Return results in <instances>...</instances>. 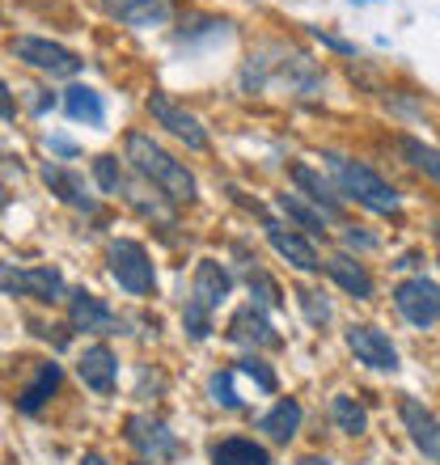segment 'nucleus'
Returning a JSON list of instances; mask_svg holds the SVG:
<instances>
[{
    "label": "nucleus",
    "instance_id": "2eb2a0df",
    "mask_svg": "<svg viewBox=\"0 0 440 465\" xmlns=\"http://www.w3.org/2000/svg\"><path fill=\"white\" fill-rule=\"evenodd\" d=\"M267 242L275 245V254L288 258L296 271H318L322 267V258H318V250H314V242H305L301 232L284 229V224H267Z\"/></svg>",
    "mask_w": 440,
    "mask_h": 465
},
{
    "label": "nucleus",
    "instance_id": "c85d7f7f",
    "mask_svg": "<svg viewBox=\"0 0 440 465\" xmlns=\"http://www.w3.org/2000/svg\"><path fill=\"white\" fill-rule=\"evenodd\" d=\"M94 173H98V186L106 191V195H119V191H123L119 157H98V161H94Z\"/></svg>",
    "mask_w": 440,
    "mask_h": 465
},
{
    "label": "nucleus",
    "instance_id": "f8f14e48",
    "mask_svg": "<svg viewBox=\"0 0 440 465\" xmlns=\"http://www.w3.org/2000/svg\"><path fill=\"white\" fill-rule=\"evenodd\" d=\"M76 377L85 381L94 393H115V377H119V360L110 347H85L76 360Z\"/></svg>",
    "mask_w": 440,
    "mask_h": 465
},
{
    "label": "nucleus",
    "instance_id": "f3484780",
    "mask_svg": "<svg viewBox=\"0 0 440 465\" xmlns=\"http://www.w3.org/2000/svg\"><path fill=\"white\" fill-rule=\"evenodd\" d=\"M326 275L339 283L343 292H352L355 301H368V296H373V275L365 271V262H360V258H352V254L326 258Z\"/></svg>",
    "mask_w": 440,
    "mask_h": 465
},
{
    "label": "nucleus",
    "instance_id": "ddd939ff",
    "mask_svg": "<svg viewBox=\"0 0 440 465\" xmlns=\"http://www.w3.org/2000/svg\"><path fill=\"white\" fill-rule=\"evenodd\" d=\"M229 339H233V343H242V347H275V343H280V334L271 331L267 313H263L258 305H245V309H237V313H233Z\"/></svg>",
    "mask_w": 440,
    "mask_h": 465
},
{
    "label": "nucleus",
    "instance_id": "2f4dec72",
    "mask_svg": "<svg viewBox=\"0 0 440 465\" xmlns=\"http://www.w3.org/2000/svg\"><path fill=\"white\" fill-rule=\"evenodd\" d=\"M237 368H242V372H250V377L258 381V390H275V372H271L267 364H263V360H255V355H245V360H237Z\"/></svg>",
    "mask_w": 440,
    "mask_h": 465
},
{
    "label": "nucleus",
    "instance_id": "c756f323",
    "mask_svg": "<svg viewBox=\"0 0 440 465\" xmlns=\"http://www.w3.org/2000/svg\"><path fill=\"white\" fill-rule=\"evenodd\" d=\"M183 326H186V334H191V339H208V334H212V313H208V309H199V305H191V301H186Z\"/></svg>",
    "mask_w": 440,
    "mask_h": 465
},
{
    "label": "nucleus",
    "instance_id": "7ed1b4c3",
    "mask_svg": "<svg viewBox=\"0 0 440 465\" xmlns=\"http://www.w3.org/2000/svg\"><path fill=\"white\" fill-rule=\"evenodd\" d=\"M106 262H110V275L119 280L123 292L148 296L153 288H157V271H153V258H148V250H145L140 242H127V237L110 242Z\"/></svg>",
    "mask_w": 440,
    "mask_h": 465
},
{
    "label": "nucleus",
    "instance_id": "0eeeda50",
    "mask_svg": "<svg viewBox=\"0 0 440 465\" xmlns=\"http://www.w3.org/2000/svg\"><path fill=\"white\" fill-rule=\"evenodd\" d=\"M347 347L355 351V360L368 368H377V372H398V351H394L390 334H381L377 326H352L347 331Z\"/></svg>",
    "mask_w": 440,
    "mask_h": 465
},
{
    "label": "nucleus",
    "instance_id": "39448f33",
    "mask_svg": "<svg viewBox=\"0 0 440 465\" xmlns=\"http://www.w3.org/2000/svg\"><path fill=\"white\" fill-rule=\"evenodd\" d=\"M394 305H398V313H403L411 326L428 331L432 322H440V288L432 280H424V275L403 280L394 288Z\"/></svg>",
    "mask_w": 440,
    "mask_h": 465
},
{
    "label": "nucleus",
    "instance_id": "f03ea898",
    "mask_svg": "<svg viewBox=\"0 0 440 465\" xmlns=\"http://www.w3.org/2000/svg\"><path fill=\"white\" fill-rule=\"evenodd\" d=\"M326 165H330V173H335V183L347 191V199L365 203L368 212H381V216H394V212H398V191H394L390 183H381L368 165L343 157V153H326Z\"/></svg>",
    "mask_w": 440,
    "mask_h": 465
},
{
    "label": "nucleus",
    "instance_id": "cd10ccee",
    "mask_svg": "<svg viewBox=\"0 0 440 465\" xmlns=\"http://www.w3.org/2000/svg\"><path fill=\"white\" fill-rule=\"evenodd\" d=\"M208 393H212V402L225 406V411H237V406H242V398L233 390V372H216V377L208 381Z\"/></svg>",
    "mask_w": 440,
    "mask_h": 465
},
{
    "label": "nucleus",
    "instance_id": "20e7f679",
    "mask_svg": "<svg viewBox=\"0 0 440 465\" xmlns=\"http://www.w3.org/2000/svg\"><path fill=\"white\" fill-rule=\"evenodd\" d=\"M0 292L35 296V301L51 305L64 296V275L55 267H9V262H0Z\"/></svg>",
    "mask_w": 440,
    "mask_h": 465
},
{
    "label": "nucleus",
    "instance_id": "9d476101",
    "mask_svg": "<svg viewBox=\"0 0 440 465\" xmlns=\"http://www.w3.org/2000/svg\"><path fill=\"white\" fill-rule=\"evenodd\" d=\"M398 411H403V423H406V431H411V444H415L428 461L440 465V423H436V415H432L419 398H403Z\"/></svg>",
    "mask_w": 440,
    "mask_h": 465
},
{
    "label": "nucleus",
    "instance_id": "393cba45",
    "mask_svg": "<svg viewBox=\"0 0 440 465\" xmlns=\"http://www.w3.org/2000/svg\"><path fill=\"white\" fill-rule=\"evenodd\" d=\"M275 203H280V208L288 212V221H296L301 229L322 232V237H326V216H322V212H314V208H305V203H301V195H288V191H284V195L275 199Z\"/></svg>",
    "mask_w": 440,
    "mask_h": 465
},
{
    "label": "nucleus",
    "instance_id": "6e6552de",
    "mask_svg": "<svg viewBox=\"0 0 440 465\" xmlns=\"http://www.w3.org/2000/svg\"><path fill=\"white\" fill-rule=\"evenodd\" d=\"M148 114H153V119H157L170 135H178L186 148H195V153H199V148H208V135H204L199 119H195V114H186L183 106H174L165 94H153V98H148Z\"/></svg>",
    "mask_w": 440,
    "mask_h": 465
},
{
    "label": "nucleus",
    "instance_id": "9b49d317",
    "mask_svg": "<svg viewBox=\"0 0 440 465\" xmlns=\"http://www.w3.org/2000/svg\"><path fill=\"white\" fill-rule=\"evenodd\" d=\"M233 292V275L225 267H220L216 258H204L195 267V283H191V305L199 309H220V301Z\"/></svg>",
    "mask_w": 440,
    "mask_h": 465
},
{
    "label": "nucleus",
    "instance_id": "473e14b6",
    "mask_svg": "<svg viewBox=\"0 0 440 465\" xmlns=\"http://www.w3.org/2000/svg\"><path fill=\"white\" fill-rule=\"evenodd\" d=\"M343 242L360 245V250H373V245H377V237H373V232H360V229H343Z\"/></svg>",
    "mask_w": 440,
    "mask_h": 465
},
{
    "label": "nucleus",
    "instance_id": "5701e85b",
    "mask_svg": "<svg viewBox=\"0 0 440 465\" xmlns=\"http://www.w3.org/2000/svg\"><path fill=\"white\" fill-rule=\"evenodd\" d=\"M330 419H335V428H339L343 436H365L368 431V411L355 402L352 393H339V398L330 402Z\"/></svg>",
    "mask_w": 440,
    "mask_h": 465
},
{
    "label": "nucleus",
    "instance_id": "dca6fc26",
    "mask_svg": "<svg viewBox=\"0 0 440 465\" xmlns=\"http://www.w3.org/2000/svg\"><path fill=\"white\" fill-rule=\"evenodd\" d=\"M43 183H47L51 195H60L68 208H76V212H98V199L89 195L85 183H81L73 170H64V165H47V170H43Z\"/></svg>",
    "mask_w": 440,
    "mask_h": 465
},
{
    "label": "nucleus",
    "instance_id": "58836bf2",
    "mask_svg": "<svg viewBox=\"0 0 440 465\" xmlns=\"http://www.w3.org/2000/svg\"><path fill=\"white\" fill-rule=\"evenodd\" d=\"M5 203H9V195H5V186H0V212H5Z\"/></svg>",
    "mask_w": 440,
    "mask_h": 465
},
{
    "label": "nucleus",
    "instance_id": "c9c22d12",
    "mask_svg": "<svg viewBox=\"0 0 440 465\" xmlns=\"http://www.w3.org/2000/svg\"><path fill=\"white\" fill-rule=\"evenodd\" d=\"M51 148H55V153H60V157H76V148L68 144V140H51Z\"/></svg>",
    "mask_w": 440,
    "mask_h": 465
},
{
    "label": "nucleus",
    "instance_id": "1a4fd4ad",
    "mask_svg": "<svg viewBox=\"0 0 440 465\" xmlns=\"http://www.w3.org/2000/svg\"><path fill=\"white\" fill-rule=\"evenodd\" d=\"M127 440H132L145 457H153V461H157V457H178V436L153 415L127 419Z\"/></svg>",
    "mask_w": 440,
    "mask_h": 465
},
{
    "label": "nucleus",
    "instance_id": "aec40b11",
    "mask_svg": "<svg viewBox=\"0 0 440 465\" xmlns=\"http://www.w3.org/2000/svg\"><path fill=\"white\" fill-rule=\"evenodd\" d=\"M212 465H271V453L245 436H229V440L212 444Z\"/></svg>",
    "mask_w": 440,
    "mask_h": 465
},
{
    "label": "nucleus",
    "instance_id": "bb28decb",
    "mask_svg": "<svg viewBox=\"0 0 440 465\" xmlns=\"http://www.w3.org/2000/svg\"><path fill=\"white\" fill-rule=\"evenodd\" d=\"M296 301H301V309H305V318L314 322V326H326V322H330V301L322 292L301 288V292H296Z\"/></svg>",
    "mask_w": 440,
    "mask_h": 465
},
{
    "label": "nucleus",
    "instance_id": "6ab92c4d",
    "mask_svg": "<svg viewBox=\"0 0 440 465\" xmlns=\"http://www.w3.org/2000/svg\"><path fill=\"white\" fill-rule=\"evenodd\" d=\"M127 25H161L170 17V0H102Z\"/></svg>",
    "mask_w": 440,
    "mask_h": 465
},
{
    "label": "nucleus",
    "instance_id": "412c9836",
    "mask_svg": "<svg viewBox=\"0 0 440 465\" xmlns=\"http://www.w3.org/2000/svg\"><path fill=\"white\" fill-rule=\"evenodd\" d=\"M64 111L73 114L76 123H89V127H102L106 123V106H102V94L89 85H73L64 94Z\"/></svg>",
    "mask_w": 440,
    "mask_h": 465
},
{
    "label": "nucleus",
    "instance_id": "b1692460",
    "mask_svg": "<svg viewBox=\"0 0 440 465\" xmlns=\"http://www.w3.org/2000/svg\"><path fill=\"white\" fill-rule=\"evenodd\" d=\"M293 183H296V186H305L309 199H314L318 208L339 212V199L330 195V183H326V178H318V173L309 170V165H293Z\"/></svg>",
    "mask_w": 440,
    "mask_h": 465
},
{
    "label": "nucleus",
    "instance_id": "f257e3e1",
    "mask_svg": "<svg viewBox=\"0 0 440 465\" xmlns=\"http://www.w3.org/2000/svg\"><path fill=\"white\" fill-rule=\"evenodd\" d=\"M127 161H132L153 186H161L165 199H174V203H191V199H195V178H191V170H186L183 161H174L153 135H145V132L127 135Z\"/></svg>",
    "mask_w": 440,
    "mask_h": 465
},
{
    "label": "nucleus",
    "instance_id": "72a5a7b5",
    "mask_svg": "<svg viewBox=\"0 0 440 465\" xmlns=\"http://www.w3.org/2000/svg\"><path fill=\"white\" fill-rule=\"evenodd\" d=\"M13 114H17V106H13L9 89H5V81H0V119H13Z\"/></svg>",
    "mask_w": 440,
    "mask_h": 465
},
{
    "label": "nucleus",
    "instance_id": "7c9ffc66",
    "mask_svg": "<svg viewBox=\"0 0 440 465\" xmlns=\"http://www.w3.org/2000/svg\"><path fill=\"white\" fill-rule=\"evenodd\" d=\"M250 292L258 296V309L263 305H280V288H275V283H271V275H263V271H255V275H250Z\"/></svg>",
    "mask_w": 440,
    "mask_h": 465
},
{
    "label": "nucleus",
    "instance_id": "a211bd4d",
    "mask_svg": "<svg viewBox=\"0 0 440 465\" xmlns=\"http://www.w3.org/2000/svg\"><path fill=\"white\" fill-rule=\"evenodd\" d=\"M301 415H305V411H301V402H296V398H280L267 415L258 419V431H267L275 444H288L296 436V428H301Z\"/></svg>",
    "mask_w": 440,
    "mask_h": 465
},
{
    "label": "nucleus",
    "instance_id": "4be33fe9",
    "mask_svg": "<svg viewBox=\"0 0 440 465\" xmlns=\"http://www.w3.org/2000/svg\"><path fill=\"white\" fill-rule=\"evenodd\" d=\"M55 390H60V364H38V377L25 385V393L17 398V406H22L25 415H38Z\"/></svg>",
    "mask_w": 440,
    "mask_h": 465
},
{
    "label": "nucleus",
    "instance_id": "4c0bfd02",
    "mask_svg": "<svg viewBox=\"0 0 440 465\" xmlns=\"http://www.w3.org/2000/svg\"><path fill=\"white\" fill-rule=\"evenodd\" d=\"M301 465H330V461H326V457H305Z\"/></svg>",
    "mask_w": 440,
    "mask_h": 465
},
{
    "label": "nucleus",
    "instance_id": "4468645a",
    "mask_svg": "<svg viewBox=\"0 0 440 465\" xmlns=\"http://www.w3.org/2000/svg\"><path fill=\"white\" fill-rule=\"evenodd\" d=\"M73 326L89 334H119V318L106 309V301L94 292H73Z\"/></svg>",
    "mask_w": 440,
    "mask_h": 465
},
{
    "label": "nucleus",
    "instance_id": "a878e982",
    "mask_svg": "<svg viewBox=\"0 0 440 465\" xmlns=\"http://www.w3.org/2000/svg\"><path fill=\"white\" fill-rule=\"evenodd\" d=\"M403 153H406V161H411L415 170H424L428 178H436L440 183V148H432V144H424V140H411V135H406Z\"/></svg>",
    "mask_w": 440,
    "mask_h": 465
},
{
    "label": "nucleus",
    "instance_id": "f704fd0d",
    "mask_svg": "<svg viewBox=\"0 0 440 465\" xmlns=\"http://www.w3.org/2000/svg\"><path fill=\"white\" fill-rule=\"evenodd\" d=\"M314 35H318L326 47H335V51H352V43H343V38H335V35H322V30H314Z\"/></svg>",
    "mask_w": 440,
    "mask_h": 465
},
{
    "label": "nucleus",
    "instance_id": "e433bc0d",
    "mask_svg": "<svg viewBox=\"0 0 440 465\" xmlns=\"http://www.w3.org/2000/svg\"><path fill=\"white\" fill-rule=\"evenodd\" d=\"M81 465H106V457H98V453H89V457H85V461H81Z\"/></svg>",
    "mask_w": 440,
    "mask_h": 465
},
{
    "label": "nucleus",
    "instance_id": "423d86ee",
    "mask_svg": "<svg viewBox=\"0 0 440 465\" xmlns=\"http://www.w3.org/2000/svg\"><path fill=\"white\" fill-rule=\"evenodd\" d=\"M13 55L17 60H25L30 68H43V73L51 76H76L81 73V60H76L68 47H60V43H47V38H13Z\"/></svg>",
    "mask_w": 440,
    "mask_h": 465
}]
</instances>
